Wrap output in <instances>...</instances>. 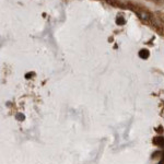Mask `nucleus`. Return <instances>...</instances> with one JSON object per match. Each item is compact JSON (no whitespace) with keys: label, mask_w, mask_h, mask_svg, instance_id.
Segmentation results:
<instances>
[{"label":"nucleus","mask_w":164,"mask_h":164,"mask_svg":"<svg viewBox=\"0 0 164 164\" xmlns=\"http://www.w3.org/2000/svg\"><path fill=\"white\" fill-rule=\"evenodd\" d=\"M137 13H138V15L140 17V19H142L144 21H149L150 19H151V15H150L149 12H147V11L137 10Z\"/></svg>","instance_id":"1"},{"label":"nucleus","mask_w":164,"mask_h":164,"mask_svg":"<svg viewBox=\"0 0 164 164\" xmlns=\"http://www.w3.org/2000/svg\"><path fill=\"white\" fill-rule=\"evenodd\" d=\"M116 22H117V24H119V25H124L125 24V19L123 18V17H118Z\"/></svg>","instance_id":"2"},{"label":"nucleus","mask_w":164,"mask_h":164,"mask_svg":"<svg viewBox=\"0 0 164 164\" xmlns=\"http://www.w3.org/2000/svg\"><path fill=\"white\" fill-rule=\"evenodd\" d=\"M148 55H149V53H148V50H146V49L142 50V52L140 53V56H141V57H147Z\"/></svg>","instance_id":"3"}]
</instances>
